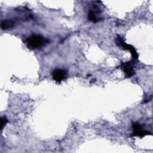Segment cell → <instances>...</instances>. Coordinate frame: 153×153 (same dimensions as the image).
Segmentation results:
<instances>
[{
	"instance_id": "6da1fadb",
	"label": "cell",
	"mask_w": 153,
	"mask_h": 153,
	"mask_svg": "<svg viewBox=\"0 0 153 153\" xmlns=\"http://www.w3.org/2000/svg\"><path fill=\"white\" fill-rule=\"evenodd\" d=\"M49 42L48 39L40 35L34 34L26 39L27 47L30 49H36L44 46Z\"/></svg>"
},
{
	"instance_id": "7a4b0ae2",
	"label": "cell",
	"mask_w": 153,
	"mask_h": 153,
	"mask_svg": "<svg viewBox=\"0 0 153 153\" xmlns=\"http://www.w3.org/2000/svg\"><path fill=\"white\" fill-rule=\"evenodd\" d=\"M115 42H116V44L118 46L122 47L124 50H129L131 53V54L132 56V58H133V60H135L137 59L138 54H137L135 48L133 46L131 45L127 44L120 35H118L117 37L116 38Z\"/></svg>"
},
{
	"instance_id": "277c9868",
	"label": "cell",
	"mask_w": 153,
	"mask_h": 153,
	"mask_svg": "<svg viewBox=\"0 0 153 153\" xmlns=\"http://www.w3.org/2000/svg\"><path fill=\"white\" fill-rule=\"evenodd\" d=\"M53 79L57 83L65 80L67 77V71L62 69H56L52 72Z\"/></svg>"
},
{
	"instance_id": "52a82bcc",
	"label": "cell",
	"mask_w": 153,
	"mask_h": 153,
	"mask_svg": "<svg viewBox=\"0 0 153 153\" xmlns=\"http://www.w3.org/2000/svg\"><path fill=\"white\" fill-rule=\"evenodd\" d=\"M88 20H90L92 22H94V23H96L100 20V19L97 16L95 12L93 11V10H90L88 11Z\"/></svg>"
},
{
	"instance_id": "8992f818",
	"label": "cell",
	"mask_w": 153,
	"mask_h": 153,
	"mask_svg": "<svg viewBox=\"0 0 153 153\" xmlns=\"http://www.w3.org/2000/svg\"><path fill=\"white\" fill-rule=\"evenodd\" d=\"M14 25V22L11 20H4L1 22V27L2 30H6L8 28L13 27Z\"/></svg>"
},
{
	"instance_id": "3957f363",
	"label": "cell",
	"mask_w": 153,
	"mask_h": 153,
	"mask_svg": "<svg viewBox=\"0 0 153 153\" xmlns=\"http://www.w3.org/2000/svg\"><path fill=\"white\" fill-rule=\"evenodd\" d=\"M132 128L133 132L131 136H139L140 137H142L146 135H151V132L143 130L141 124L139 123H132Z\"/></svg>"
},
{
	"instance_id": "5b68a950",
	"label": "cell",
	"mask_w": 153,
	"mask_h": 153,
	"mask_svg": "<svg viewBox=\"0 0 153 153\" xmlns=\"http://www.w3.org/2000/svg\"><path fill=\"white\" fill-rule=\"evenodd\" d=\"M121 68L124 72L127 78H130L133 76L134 74V70L133 66V63L131 62H126L121 63Z\"/></svg>"
},
{
	"instance_id": "ba28073f",
	"label": "cell",
	"mask_w": 153,
	"mask_h": 153,
	"mask_svg": "<svg viewBox=\"0 0 153 153\" xmlns=\"http://www.w3.org/2000/svg\"><path fill=\"white\" fill-rule=\"evenodd\" d=\"M7 123H8V120L6 118V117L4 116L1 118V130L4 128V127L5 126V125Z\"/></svg>"
}]
</instances>
